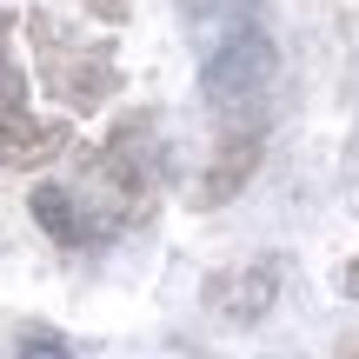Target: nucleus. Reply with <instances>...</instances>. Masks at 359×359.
I'll list each match as a JSON object with an SVG mask.
<instances>
[{"mask_svg":"<svg viewBox=\"0 0 359 359\" xmlns=\"http://www.w3.org/2000/svg\"><path fill=\"white\" fill-rule=\"evenodd\" d=\"M280 74V53H273L266 27H233L200 67V93L206 107H240L253 93H266V80Z\"/></svg>","mask_w":359,"mask_h":359,"instance_id":"nucleus-2","label":"nucleus"},{"mask_svg":"<svg viewBox=\"0 0 359 359\" xmlns=\"http://www.w3.org/2000/svg\"><path fill=\"white\" fill-rule=\"evenodd\" d=\"M74 147L67 120H34V114H7L0 120V167H47Z\"/></svg>","mask_w":359,"mask_h":359,"instance_id":"nucleus-5","label":"nucleus"},{"mask_svg":"<svg viewBox=\"0 0 359 359\" xmlns=\"http://www.w3.org/2000/svg\"><path fill=\"white\" fill-rule=\"evenodd\" d=\"M27 34H34V53H40V87L60 107L93 114V107H107V93H120V67H114V47H107V40L74 47V40H60V27H53L47 13H34Z\"/></svg>","mask_w":359,"mask_h":359,"instance_id":"nucleus-1","label":"nucleus"},{"mask_svg":"<svg viewBox=\"0 0 359 359\" xmlns=\"http://www.w3.org/2000/svg\"><path fill=\"white\" fill-rule=\"evenodd\" d=\"M7 34H13V13H0V120L27 114V74H20V60L7 53Z\"/></svg>","mask_w":359,"mask_h":359,"instance_id":"nucleus-7","label":"nucleus"},{"mask_svg":"<svg viewBox=\"0 0 359 359\" xmlns=\"http://www.w3.org/2000/svg\"><path fill=\"white\" fill-rule=\"evenodd\" d=\"M27 213H34V226L47 233L53 246H80V213H74V193L67 187H53V180L34 187L27 193Z\"/></svg>","mask_w":359,"mask_h":359,"instance_id":"nucleus-6","label":"nucleus"},{"mask_svg":"<svg viewBox=\"0 0 359 359\" xmlns=\"http://www.w3.org/2000/svg\"><path fill=\"white\" fill-rule=\"evenodd\" d=\"M259 160H266L259 127H233L226 140L213 147V160L200 167V180H193V206H226V200H240L246 180L259 173Z\"/></svg>","mask_w":359,"mask_h":359,"instance_id":"nucleus-4","label":"nucleus"},{"mask_svg":"<svg viewBox=\"0 0 359 359\" xmlns=\"http://www.w3.org/2000/svg\"><path fill=\"white\" fill-rule=\"evenodd\" d=\"M246 7H253V0H180L187 20H240Z\"/></svg>","mask_w":359,"mask_h":359,"instance_id":"nucleus-9","label":"nucleus"},{"mask_svg":"<svg viewBox=\"0 0 359 359\" xmlns=\"http://www.w3.org/2000/svg\"><path fill=\"white\" fill-rule=\"evenodd\" d=\"M13 359H80V353H74V339L53 333V326H20V333H13Z\"/></svg>","mask_w":359,"mask_h":359,"instance_id":"nucleus-8","label":"nucleus"},{"mask_svg":"<svg viewBox=\"0 0 359 359\" xmlns=\"http://www.w3.org/2000/svg\"><path fill=\"white\" fill-rule=\"evenodd\" d=\"M273 359H286V353H273Z\"/></svg>","mask_w":359,"mask_h":359,"instance_id":"nucleus-11","label":"nucleus"},{"mask_svg":"<svg viewBox=\"0 0 359 359\" xmlns=\"http://www.w3.org/2000/svg\"><path fill=\"white\" fill-rule=\"evenodd\" d=\"M206 313L226 326H259L273 306H280V259H240V266H219L213 280L200 286Z\"/></svg>","mask_w":359,"mask_h":359,"instance_id":"nucleus-3","label":"nucleus"},{"mask_svg":"<svg viewBox=\"0 0 359 359\" xmlns=\"http://www.w3.org/2000/svg\"><path fill=\"white\" fill-rule=\"evenodd\" d=\"M339 286H346V293L359 299V259H353V266H346V273H339Z\"/></svg>","mask_w":359,"mask_h":359,"instance_id":"nucleus-10","label":"nucleus"}]
</instances>
